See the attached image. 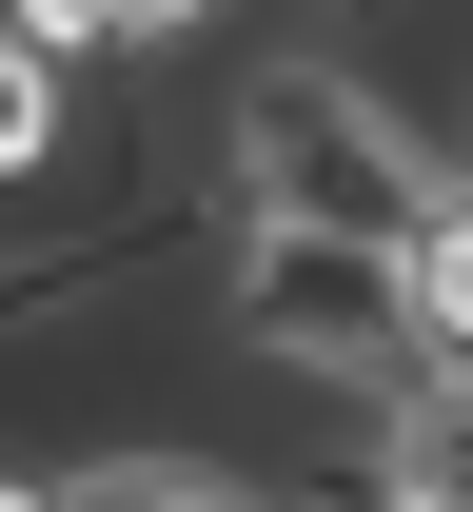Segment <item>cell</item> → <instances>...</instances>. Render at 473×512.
Segmentation results:
<instances>
[{
  "instance_id": "obj_5",
  "label": "cell",
  "mask_w": 473,
  "mask_h": 512,
  "mask_svg": "<svg viewBox=\"0 0 473 512\" xmlns=\"http://www.w3.org/2000/svg\"><path fill=\"white\" fill-rule=\"evenodd\" d=\"M60 138H79V60H40L0 20V178H60Z\"/></svg>"
},
{
  "instance_id": "obj_7",
  "label": "cell",
  "mask_w": 473,
  "mask_h": 512,
  "mask_svg": "<svg viewBox=\"0 0 473 512\" xmlns=\"http://www.w3.org/2000/svg\"><path fill=\"white\" fill-rule=\"evenodd\" d=\"M198 20H217V0H138V40H198Z\"/></svg>"
},
{
  "instance_id": "obj_3",
  "label": "cell",
  "mask_w": 473,
  "mask_h": 512,
  "mask_svg": "<svg viewBox=\"0 0 473 512\" xmlns=\"http://www.w3.org/2000/svg\"><path fill=\"white\" fill-rule=\"evenodd\" d=\"M375 512H473V355H414L375 394Z\"/></svg>"
},
{
  "instance_id": "obj_4",
  "label": "cell",
  "mask_w": 473,
  "mask_h": 512,
  "mask_svg": "<svg viewBox=\"0 0 473 512\" xmlns=\"http://www.w3.org/2000/svg\"><path fill=\"white\" fill-rule=\"evenodd\" d=\"M395 276H414V355H473V178L395 237Z\"/></svg>"
},
{
  "instance_id": "obj_1",
  "label": "cell",
  "mask_w": 473,
  "mask_h": 512,
  "mask_svg": "<svg viewBox=\"0 0 473 512\" xmlns=\"http://www.w3.org/2000/svg\"><path fill=\"white\" fill-rule=\"evenodd\" d=\"M237 197H257V217H316V237H375V256H395L454 178L395 138V99H375L355 60H257V79H237Z\"/></svg>"
},
{
  "instance_id": "obj_6",
  "label": "cell",
  "mask_w": 473,
  "mask_h": 512,
  "mask_svg": "<svg viewBox=\"0 0 473 512\" xmlns=\"http://www.w3.org/2000/svg\"><path fill=\"white\" fill-rule=\"evenodd\" d=\"M0 20H20L40 60H99V40H138V0H0Z\"/></svg>"
},
{
  "instance_id": "obj_2",
  "label": "cell",
  "mask_w": 473,
  "mask_h": 512,
  "mask_svg": "<svg viewBox=\"0 0 473 512\" xmlns=\"http://www.w3.org/2000/svg\"><path fill=\"white\" fill-rule=\"evenodd\" d=\"M237 355H296V375L395 394L414 375V276L375 237H316V217H257L237 237Z\"/></svg>"
}]
</instances>
